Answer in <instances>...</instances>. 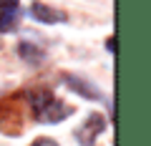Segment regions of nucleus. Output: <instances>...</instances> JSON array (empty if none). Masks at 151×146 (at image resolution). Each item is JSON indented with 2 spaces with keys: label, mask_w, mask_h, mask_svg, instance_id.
Masks as SVG:
<instances>
[{
  "label": "nucleus",
  "mask_w": 151,
  "mask_h": 146,
  "mask_svg": "<svg viewBox=\"0 0 151 146\" xmlns=\"http://www.w3.org/2000/svg\"><path fill=\"white\" fill-rule=\"evenodd\" d=\"M20 18V0H0V35L18 30Z\"/></svg>",
  "instance_id": "423d86ee"
},
{
  "label": "nucleus",
  "mask_w": 151,
  "mask_h": 146,
  "mask_svg": "<svg viewBox=\"0 0 151 146\" xmlns=\"http://www.w3.org/2000/svg\"><path fill=\"white\" fill-rule=\"evenodd\" d=\"M28 15H30L33 20H38V23H45V25L68 23L65 10H60V8H50V5H45V3H40V0H33V3H30V8H28Z\"/></svg>",
  "instance_id": "39448f33"
},
{
  "label": "nucleus",
  "mask_w": 151,
  "mask_h": 146,
  "mask_svg": "<svg viewBox=\"0 0 151 146\" xmlns=\"http://www.w3.org/2000/svg\"><path fill=\"white\" fill-rule=\"evenodd\" d=\"M23 93H25V106L30 108L33 119L38 124H60V121H65L68 116L76 114V106L63 103L45 86H35V88L23 91Z\"/></svg>",
  "instance_id": "f257e3e1"
},
{
  "label": "nucleus",
  "mask_w": 151,
  "mask_h": 146,
  "mask_svg": "<svg viewBox=\"0 0 151 146\" xmlns=\"http://www.w3.org/2000/svg\"><path fill=\"white\" fill-rule=\"evenodd\" d=\"M25 93L15 91L0 98V134L3 136H20L25 129Z\"/></svg>",
  "instance_id": "f03ea898"
},
{
  "label": "nucleus",
  "mask_w": 151,
  "mask_h": 146,
  "mask_svg": "<svg viewBox=\"0 0 151 146\" xmlns=\"http://www.w3.org/2000/svg\"><path fill=\"white\" fill-rule=\"evenodd\" d=\"M106 50L111 55H116V38H113V35H108V38H106Z\"/></svg>",
  "instance_id": "1a4fd4ad"
},
{
  "label": "nucleus",
  "mask_w": 151,
  "mask_h": 146,
  "mask_svg": "<svg viewBox=\"0 0 151 146\" xmlns=\"http://www.w3.org/2000/svg\"><path fill=\"white\" fill-rule=\"evenodd\" d=\"M18 55H20V60H25L30 65H40L45 60V48L38 45L35 40H20L18 43Z\"/></svg>",
  "instance_id": "0eeeda50"
},
{
  "label": "nucleus",
  "mask_w": 151,
  "mask_h": 146,
  "mask_svg": "<svg viewBox=\"0 0 151 146\" xmlns=\"http://www.w3.org/2000/svg\"><path fill=\"white\" fill-rule=\"evenodd\" d=\"M106 129H108L106 116L98 114V111H93V114H88V119L73 131V136H76V141H78V146H96V139Z\"/></svg>",
  "instance_id": "7ed1b4c3"
},
{
  "label": "nucleus",
  "mask_w": 151,
  "mask_h": 146,
  "mask_svg": "<svg viewBox=\"0 0 151 146\" xmlns=\"http://www.w3.org/2000/svg\"><path fill=\"white\" fill-rule=\"evenodd\" d=\"M30 146H60V144H58L55 139H50V136H38Z\"/></svg>",
  "instance_id": "6e6552de"
},
{
  "label": "nucleus",
  "mask_w": 151,
  "mask_h": 146,
  "mask_svg": "<svg viewBox=\"0 0 151 146\" xmlns=\"http://www.w3.org/2000/svg\"><path fill=\"white\" fill-rule=\"evenodd\" d=\"M60 81H63L65 88H70L73 93H78V96L88 98V101H106V96H103L101 88H98L93 81H88V78L78 76V73H60Z\"/></svg>",
  "instance_id": "20e7f679"
}]
</instances>
